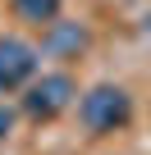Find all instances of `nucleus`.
Segmentation results:
<instances>
[{
    "label": "nucleus",
    "mask_w": 151,
    "mask_h": 155,
    "mask_svg": "<svg viewBox=\"0 0 151 155\" xmlns=\"http://www.w3.org/2000/svg\"><path fill=\"white\" fill-rule=\"evenodd\" d=\"M78 119L87 132H119L133 119V96L115 82H96L92 91H83L78 101Z\"/></svg>",
    "instance_id": "1"
},
{
    "label": "nucleus",
    "mask_w": 151,
    "mask_h": 155,
    "mask_svg": "<svg viewBox=\"0 0 151 155\" xmlns=\"http://www.w3.org/2000/svg\"><path fill=\"white\" fill-rule=\"evenodd\" d=\"M73 78L69 73H41V78H32V87L23 91V110H28V119H37V123H50V119H60L69 105H73Z\"/></svg>",
    "instance_id": "2"
},
{
    "label": "nucleus",
    "mask_w": 151,
    "mask_h": 155,
    "mask_svg": "<svg viewBox=\"0 0 151 155\" xmlns=\"http://www.w3.org/2000/svg\"><path fill=\"white\" fill-rule=\"evenodd\" d=\"M37 78V46H28L23 37H0V96L32 87Z\"/></svg>",
    "instance_id": "3"
},
{
    "label": "nucleus",
    "mask_w": 151,
    "mask_h": 155,
    "mask_svg": "<svg viewBox=\"0 0 151 155\" xmlns=\"http://www.w3.org/2000/svg\"><path fill=\"white\" fill-rule=\"evenodd\" d=\"M60 5H64V0H14V9L28 23H55L60 18Z\"/></svg>",
    "instance_id": "4"
},
{
    "label": "nucleus",
    "mask_w": 151,
    "mask_h": 155,
    "mask_svg": "<svg viewBox=\"0 0 151 155\" xmlns=\"http://www.w3.org/2000/svg\"><path fill=\"white\" fill-rule=\"evenodd\" d=\"M9 128H14V110H5V105H0V137H5Z\"/></svg>",
    "instance_id": "5"
}]
</instances>
